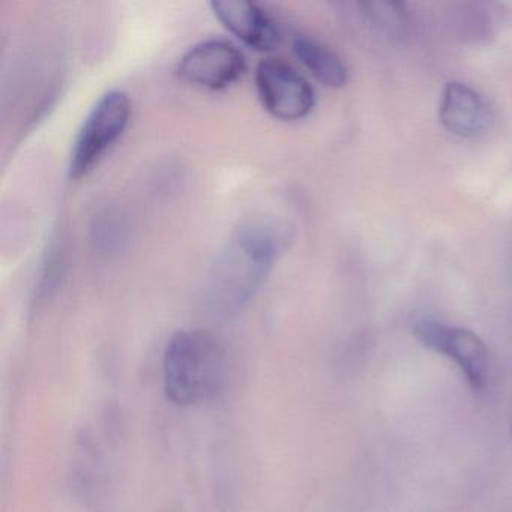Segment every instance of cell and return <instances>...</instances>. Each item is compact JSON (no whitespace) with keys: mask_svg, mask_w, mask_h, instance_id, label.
Here are the masks:
<instances>
[{"mask_svg":"<svg viewBox=\"0 0 512 512\" xmlns=\"http://www.w3.org/2000/svg\"><path fill=\"white\" fill-rule=\"evenodd\" d=\"M256 89L266 112L280 121H301L316 106L310 83L281 59H265L257 65Z\"/></svg>","mask_w":512,"mask_h":512,"instance_id":"277c9868","label":"cell"},{"mask_svg":"<svg viewBox=\"0 0 512 512\" xmlns=\"http://www.w3.org/2000/svg\"><path fill=\"white\" fill-rule=\"evenodd\" d=\"M212 13L239 41L257 52H272L281 43L274 17L260 5L245 0H215Z\"/></svg>","mask_w":512,"mask_h":512,"instance_id":"52a82bcc","label":"cell"},{"mask_svg":"<svg viewBox=\"0 0 512 512\" xmlns=\"http://www.w3.org/2000/svg\"><path fill=\"white\" fill-rule=\"evenodd\" d=\"M131 100L125 92H106L86 116L71 149L70 178H86L124 136L131 119Z\"/></svg>","mask_w":512,"mask_h":512,"instance_id":"3957f363","label":"cell"},{"mask_svg":"<svg viewBox=\"0 0 512 512\" xmlns=\"http://www.w3.org/2000/svg\"><path fill=\"white\" fill-rule=\"evenodd\" d=\"M439 118L449 133L470 139L490 130L494 113L490 103L475 89L464 83L451 82L443 89Z\"/></svg>","mask_w":512,"mask_h":512,"instance_id":"ba28073f","label":"cell"},{"mask_svg":"<svg viewBox=\"0 0 512 512\" xmlns=\"http://www.w3.org/2000/svg\"><path fill=\"white\" fill-rule=\"evenodd\" d=\"M281 244V233L265 221H253L236 229L206 278L208 314L217 320L238 316L268 280Z\"/></svg>","mask_w":512,"mask_h":512,"instance_id":"6da1fadb","label":"cell"},{"mask_svg":"<svg viewBox=\"0 0 512 512\" xmlns=\"http://www.w3.org/2000/svg\"><path fill=\"white\" fill-rule=\"evenodd\" d=\"M413 332L422 344L452 359L473 389L484 388L488 377V353L478 335L433 319L416 323Z\"/></svg>","mask_w":512,"mask_h":512,"instance_id":"5b68a950","label":"cell"},{"mask_svg":"<svg viewBox=\"0 0 512 512\" xmlns=\"http://www.w3.org/2000/svg\"><path fill=\"white\" fill-rule=\"evenodd\" d=\"M365 16L392 37H401L409 28L406 5L398 2H365L361 4Z\"/></svg>","mask_w":512,"mask_h":512,"instance_id":"8fae6325","label":"cell"},{"mask_svg":"<svg viewBox=\"0 0 512 512\" xmlns=\"http://www.w3.org/2000/svg\"><path fill=\"white\" fill-rule=\"evenodd\" d=\"M244 55L226 40H206L191 47L178 64L184 82L208 91H223L245 73Z\"/></svg>","mask_w":512,"mask_h":512,"instance_id":"8992f818","label":"cell"},{"mask_svg":"<svg viewBox=\"0 0 512 512\" xmlns=\"http://www.w3.org/2000/svg\"><path fill=\"white\" fill-rule=\"evenodd\" d=\"M91 242L104 256L122 253L130 242V224L118 208H106L95 215L91 226Z\"/></svg>","mask_w":512,"mask_h":512,"instance_id":"30bf717a","label":"cell"},{"mask_svg":"<svg viewBox=\"0 0 512 512\" xmlns=\"http://www.w3.org/2000/svg\"><path fill=\"white\" fill-rule=\"evenodd\" d=\"M164 389L176 406H194L217 397L226 377V352L202 329L173 335L164 352Z\"/></svg>","mask_w":512,"mask_h":512,"instance_id":"7a4b0ae2","label":"cell"},{"mask_svg":"<svg viewBox=\"0 0 512 512\" xmlns=\"http://www.w3.org/2000/svg\"><path fill=\"white\" fill-rule=\"evenodd\" d=\"M293 52L301 64L328 88H343L349 80V71L343 59L314 38L298 35L293 40Z\"/></svg>","mask_w":512,"mask_h":512,"instance_id":"9c48e42d","label":"cell"}]
</instances>
